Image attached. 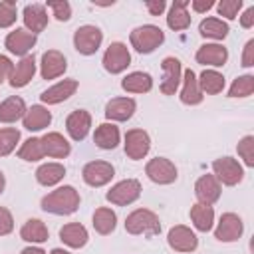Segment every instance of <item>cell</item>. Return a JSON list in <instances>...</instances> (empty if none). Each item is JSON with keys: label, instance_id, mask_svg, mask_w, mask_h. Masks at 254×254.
I'll list each match as a JSON object with an SVG mask.
<instances>
[{"label": "cell", "instance_id": "f1b7e54d", "mask_svg": "<svg viewBox=\"0 0 254 254\" xmlns=\"http://www.w3.org/2000/svg\"><path fill=\"white\" fill-rule=\"evenodd\" d=\"M121 87L125 91H131V93H145L153 87V79L149 73H143V71H133L129 73L127 77H123L121 81Z\"/></svg>", "mask_w": 254, "mask_h": 254}, {"label": "cell", "instance_id": "ffe728a7", "mask_svg": "<svg viewBox=\"0 0 254 254\" xmlns=\"http://www.w3.org/2000/svg\"><path fill=\"white\" fill-rule=\"evenodd\" d=\"M34 71H36V60H34V56H24L16 64V67H14L12 75H10V85L12 87H24L34 77Z\"/></svg>", "mask_w": 254, "mask_h": 254}, {"label": "cell", "instance_id": "6da1fadb", "mask_svg": "<svg viewBox=\"0 0 254 254\" xmlns=\"http://www.w3.org/2000/svg\"><path fill=\"white\" fill-rule=\"evenodd\" d=\"M79 206V194L73 187H60L42 198V208L52 214H71Z\"/></svg>", "mask_w": 254, "mask_h": 254}, {"label": "cell", "instance_id": "74e56055", "mask_svg": "<svg viewBox=\"0 0 254 254\" xmlns=\"http://www.w3.org/2000/svg\"><path fill=\"white\" fill-rule=\"evenodd\" d=\"M20 139V131L14 129V127H8V129H0V157H6L14 151L16 143Z\"/></svg>", "mask_w": 254, "mask_h": 254}, {"label": "cell", "instance_id": "f5cc1de1", "mask_svg": "<svg viewBox=\"0 0 254 254\" xmlns=\"http://www.w3.org/2000/svg\"><path fill=\"white\" fill-rule=\"evenodd\" d=\"M50 254H69V252L67 250H62V248H54Z\"/></svg>", "mask_w": 254, "mask_h": 254}, {"label": "cell", "instance_id": "1f68e13d", "mask_svg": "<svg viewBox=\"0 0 254 254\" xmlns=\"http://www.w3.org/2000/svg\"><path fill=\"white\" fill-rule=\"evenodd\" d=\"M190 220L194 222V226L202 232L212 228V220H214V210L210 204H194L190 208Z\"/></svg>", "mask_w": 254, "mask_h": 254}, {"label": "cell", "instance_id": "e0dca14e", "mask_svg": "<svg viewBox=\"0 0 254 254\" xmlns=\"http://www.w3.org/2000/svg\"><path fill=\"white\" fill-rule=\"evenodd\" d=\"M65 67H67L65 58L58 50H50L42 56V77L44 79H54V77L62 75L65 71Z\"/></svg>", "mask_w": 254, "mask_h": 254}, {"label": "cell", "instance_id": "277c9868", "mask_svg": "<svg viewBox=\"0 0 254 254\" xmlns=\"http://www.w3.org/2000/svg\"><path fill=\"white\" fill-rule=\"evenodd\" d=\"M101 40H103V34L99 28L95 26H81L75 30L73 34V44H75V50L83 56H91L97 52V48L101 46Z\"/></svg>", "mask_w": 254, "mask_h": 254}, {"label": "cell", "instance_id": "9c48e42d", "mask_svg": "<svg viewBox=\"0 0 254 254\" xmlns=\"http://www.w3.org/2000/svg\"><path fill=\"white\" fill-rule=\"evenodd\" d=\"M212 169H214V175L228 187L236 185L242 181V167L238 165L236 159H230V157H222V159H216L212 163Z\"/></svg>", "mask_w": 254, "mask_h": 254}, {"label": "cell", "instance_id": "8fae6325", "mask_svg": "<svg viewBox=\"0 0 254 254\" xmlns=\"http://www.w3.org/2000/svg\"><path fill=\"white\" fill-rule=\"evenodd\" d=\"M242 220L238 214H232V212H226L220 216V222L214 230V236L220 240V242H232V240H238L240 234H242Z\"/></svg>", "mask_w": 254, "mask_h": 254}, {"label": "cell", "instance_id": "ac0fdd59", "mask_svg": "<svg viewBox=\"0 0 254 254\" xmlns=\"http://www.w3.org/2000/svg\"><path fill=\"white\" fill-rule=\"evenodd\" d=\"M135 111V101L131 97H115L105 107V117L113 121H127Z\"/></svg>", "mask_w": 254, "mask_h": 254}, {"label": "cell", "instance_id": "603a6c76", "mask_svg": "<svg viewBox=\"0 0 254 254\" xmlns=\"http://www.w3.org/2000/svg\"><path fill=\"white\" fill-rule=\"evenodd\" d=\"M42 145H44V153L54 157V159H62L69 155V143L60 135V133H46L42 137Z\"/></svg>", "mask_w": 254, "mask_h": 254}, {"label": "cell", "instance_id": "b9f144b4", "mask_svg": "<svg viewBox=\"0 0 254 254\" xmlns=\"http://www.w3.org/2000/svg\"><path fill=\"white\" fill-rule=\"evenodd\" d=\"M240 8H242V0H222V2L218 4L220 16H226L228 20L236 18V14H238Z\"/></svg>", "mask_w": 254, "mask_h": 254}, {"label": "cell", "instance_id": "44dd1931", "mask_svg": "<svg viewBox=\"0 0 254 254\" xmlns=\"http://www.w3.org/2000/svg\"><path fill=\"white\" fill-rule=\"evenodd\" d=\"M77 89V81L75 79H64L56 85H52L50 89H46L40 97L44 103H60V101H65L69 95H73Z\"/></svg>", "mask_w": 254, "mask_h": 254}, {"label": "cell", "instance_id": "d4e9b609", "mask_svg": "<svg viewBox=\"0 0 254 254\" xmlns=\"http://www.w3.org/2000/svg\"><path fill=\"white\" fill-rule=\"evenodd\" d=\"M52 123V113L42 105H32L24 115V127L28 131H40Z\"/></svg>", "mask_w": 254, "mask_h": 254}, {"label": "cell", "instance_id": "f907efd6", "mask_svg": "<svg viewBox=\"0 0 254 254\" xmlns=\"http://www.w3.org/2000/svg\"><path fill=\"white\" fill-rule=\"evenodd\" d=\"M22 254H46L44 250H40V248H24L22 250Z\"/></svg>", "mask_w": 254, "mask_h": 254}, {"label": "cell", "instance_id": "484cf974", "mask_svg": "<svg viewBox=\"0 0 254 254\" xmlns=\"http://www.w3.org/2000/svg\"><path fill=\"white\" fill-rule=\"evenodd\" d=\"M60 238L71 246V248H81L87 242V230L79 224V222H69L65 226H62L60 230Z\"/></svg>", "mask_w": 254, "mask_h": 254}, {"label": "cell", "instance_id": "d6a6232c", "mask_svg": "<svg viewBox=\"0 0 254 254\" xmlns=\"http://www.w3.org/2000/svg\"><path fill=\"white\" fill-rule=\"evenodd\" d=\"M20 236H22L24 240H28V242H46V240H48V228H46V224H44L42 220L30 218V220L22 226Z\"/></svg>", "mask_w": 254, "mask_h": 254}, {"label": "cell", "instance_id": "ab89813d", "mask_svg": "<svg viewBox=\"0 0 254 254\" xmlns=\"http://www.w3.org/2000/svg\"><path fill=\"white\" fill-rule=\"evenodd\" d=\"M238 155L244 159V163L248 167L254 165V137L252 135H246L240 143H238Z\"/></svg>", "mask_w": 254, "mask_h": 254}, {"label": "cell", "instance_id": "bcb514c9", "mask_svg": "<svg viewBox=\"0 0 254 254\" xmlns=\"http://www.w3.org/2000/svg\"><path fill=\"white\" fill-rule=\"evenodd\" d=\"M242 65H244V67H250V65H254V40H248V44H246V48H244Z\"/></svg>", "mask_w": 254, "mask_h": 254}, {"label": "cell", "instance_id": "ba28073f", "mask_svg": "<svg viewBox=\"0 0 254 254\" xmlns=\"http://www.w3.org/2000/svg\"><path fill=\"white\" fill-rule=\"evenodd\" d=\"M151 149V139L143 129H131L125 135V153L129 159L139 161L143 159Z\"/></svg>", "mask_w": 254, "mask_h": 254}, {"label": "cell", "instance_id": "e575fe53", "mask_svg": "<svg viewBox=\"0 0 254 254\" xmlns=\"http://www.w3.org/2000/svg\"><path fill=\"white\" fill-rule=\"evenodd\" d=\"M198 32H200L204 38L222 40V38H226V34H228V24L222 22V20H218V18H206V20L200 22Z\"/></svg>", "mask_w": 254, "mask_h": 254}, {"label": "cell", "instance_id": "4316f807", "mask_svg": "<svg viewBox=\"0 0 254 254\" xmlns=\"http://www.w3.org/2000/svg\"><path fill=\"white\" fill-rule=\"evenodd\" d=\"M181 101L187 103V105H196V103L202 101V93L198 89V79H196L192 69L185 71V85H183V91H181Z\"/></svg>", "mask_w": 254, "mask_h": 254}, {"label": "cell", "instance_id": "d6986e66", "mask_svg": "<svg viewBox=\"0 0 254 254\" xmlns=\"http://www.w3.org/2000/svg\"><path fill=\"white\" fill-rule=\"evenodd\" d=\"M226 60H228V52L218 44H204L196 52V62L202 65H222Z\"/></svg>", "mask_w": 254, "mask_h": 254}, {"label": "cell", "instance_id": "d590c367", "mask_svg": "<svg viewBox=\"0 0 254 254\" xmlns=\"http://www.w3.org/2000/svg\"><path fill=\"white\" fill-rule=\"evenodd\" d=\"M224 87V77L214 71V69H204L200 73V79H198V89H202L204 93H220Z\"/></svg>", "mask_w": 254, "mask_h": 254}, {"label": "cell", "instance_id": "cb8c5ba5", "mask_svg": "<svg viewBox=\"0 0 254 254\" xmlns=\"http://www.w3.org/2000/svg\"><path fill=\"white\" fill-rule=\"evenodd\" d=\"M24 115H26V103L22 97L12 95L0 103V121L2 123H14Z\"/></svg>", "mask_w": 254, "mask_h": 254}, {"label": "cell", "instance_id": "f35d334b", "mask_svg": "<svg viewBox=\"0 0 254 254\" xmlns=\"http://www.w3.org/2000/svg\"><path fill=\"white\" fill-rule=\"evenodd\" d=\"M252 91H254V77L252 75H242V77L234 79V83L230 85L228 95L230 97H248Z\"/></svg>", "mask_w": 254, "mask_h": 254}, {"label": "cell", "instance_id": "7bdbcfd3", "mask_svg": "<svg viewBox=\"0 0 254 254\" xmlns=\"http://www.w3.org/2000/svg\"><path fill=\"white\" fill-rule=\"evenodd\" d=\"M50 8H52V12H54V16L60 20V22H65V20H69V16H71V6L67 4V2H50L48 4Z\"/></svg>", "mask_w": 254, "mask_h": 254}, {"label": "cell", "instance_id": "7a4b0ae2", "mask_svg": "<svg viewBox=\"0 0 254 254\" xmlns=\"http://www.w3.org/2000/svg\"><path fill=\"white\" fill-rule=\"evenodd\" d=\"M125 230L129 234H147V236H155L161 232V222L159 216L147 208H137L133 210L127 220H125Z\"/></svg>", "mask_w": 254, "mask_h": 254}, {"label": "cell", "instance_id": "5bb4252c", "mask_svg": "<svg viewBox=\"0 0 254 254\" xmlns=\"http://www.w3.org/2000/svg\"><path fill=\"white\" fill-rule=\"evenodd\" d=\"M194 194L200 200V204H212L220 196V183L214 175H202L194 185Z\"/></svg>", "mask_w": 254, "mask_h": 254}, {"label": "cell", "instance_id": "f6af8a7d", "mask_svg": "<svg viewBox=\"0 0 254 254\" xmlns=\"http://www.w3.org/2000/svg\"><path fill=\"white\" fill-rule=\"evenodd\" d=\"M12 71H14L12 62H10L6 56H0V83H2L4 79H8V77L12 75Z\"/></svg>", "mask_w": 254, "mask_h": 254}, {"label": "cell", "instance_id": "8d00e7d4", "mask_svg": "<svg viewBox=\"0 0 254 254\" xmlns=\"http://www.w3.org/2000/svg\"><path fill=\"white\" fill-rule=\"evenodd\" d=\"M44 155H46V153H44L42 139H36V137L24 141V145H22L20 151H18V157L24 159V161H40Z\"/></svg>", "mask_w": 254, "mask_h": 254}, {"label": "cell", "instance_id": "7c38bea8", "mask_svg": "<svg viewBox=\"0 0 254 254\" xmlns=\"http://www.w3.org/2000/svg\"><path fill=\"white\" fill-rule=\"evenodd\" d=\"M167 240H169V246L173 250H177V252H192L196 248V244H198L194 232L190 228H187V226H181V224L173 226L169 230Z\"/></svg>", "mask_w": 254, "mask_h": 254}, {"label": "cell", "instance_id": "816d5d0a", "mask_svg": "<svg viewBox=\"0 0 254 254\" xmlns=\"http://www.w3.org/2000/svg\"><path fill=\"white\" fill-rule=\"evenodd\" d=\"M4 185H6V179H4V173L0 171V194H2V190H4Z\"/></svg>", "mask_w": 254, "mask_h": 254}, {"label": "cell", "instance_id": "ee69618b", "mask_svg": "<svg viewBox=\"0 0 254 254\" xmlns=\"http://www.w3.org/2000/svg\"><path fill=\"white\" fill-rule=\"evenodd\" d=\"M12 228H14L12 214H10V212H8L4 206H0V236L10 234V232H12Z\"/></svg>", "mask_w": 254, "mask_h": 254}, {"label": "cell", "instance_id": "83f0119b", "mask_svg": "<svg viewBox=\"0 0 254 254\" xmlns=\"http://www.w3.org/2000/svg\"><path fill=\"white\" fill-rule=\"evenodd\" d=\"M93 141L99 149H115L119 143V129L113 123H103L95 129Z\"/></svg>", "mask_w": 254, "mask_h": 254}, {"label": "cell", "instance_id": "8992f818", "mask_svg": "<svg viewBox=\"0 0 254 254\" xmlns=\"http://www.w3.org/2000/svg\"><path fill=\"white\" fill-rule=\"evenodd\" d=\"M139 194H141V185H139V181H135V179H125V181L117 183L105 196H107L109 202L123 206V204H131L133 200H137Z\"/></svg>", "mask_w": 254, "mask_h": 254}, {"label": "cell", "instance_id": "4fadbf2b", "mask_svg": "<svg viewBox=\"0 0 254 254\" xmlns=\"http://www.w3.org/2000/svg\"><path fill=\"white\" fill-rule=\"evenodd\" d=\"M161 67H163L161 91L165 95H173L179 87V81H181V62L177 58H165Z\"/></svg>", "mask_w": 254, "mask_h": 254}, {"label": "cell", "instance_id": "681fc988", "mask_svg": "<svg viewBox=\"0 0 254 254\" xmlns=\"http://www.w3.org/2000/svg\"><path fill=\"white\" fill-rule=\"evenodd\" d=\"M240 24H242L244 28H250V26L254 24V8H248V10L242 14V18H240Z\"/></svg>", "mask_w": 254, "mask_h": 254}, {"label": "cell", "instance_id": "836d02e7", "mask_svg": "<svg viewBox=\"0 0 254 254\" xmlns=\"http://www.w3.org/2000/svg\"><path fill=\"white\" fill-rule=\"evenodd\" d=\"M115 224H117V216L111 208H97L93 212V228L99 232V234H109L115 230Z\"/></svg>", "mask_w": 254, "mask_h": 254}, {"label": "cell", "instance_id": "9a60e30c", "mask_svg": "<svg viewBox=\"0 0 254 254\" xmlns=\"http://www.w3.org/2000/svg\"><path fill=\"white\" fill-rule=\"evenodd\" d=\"M89 127H91V115H89L85 109L73 111V113L67 117V121H65V129H67V133H69V137H71L73 141L85 139Z\"/></svg>", "mask_w": 254, "mask_h": 254}, {"label": "cell", "instance_id": "f546056e", "mask_svg": "<svg viewBox=\"0 0 254 254\" xmlns=\"http://www.w3.org/2000/svg\"><path fill=\"white\" fill-rule=\"evenodd\" d=\"M187 6H189V2H183V0H179V2H175L171 6V12L167 16L169 28H173V30H185V28H189L190 16L187 12Z\"/></svg>", "mask_w": 254, "mask_h": 254}, {"label": "cell", "instance_id": "4dcf8cb0", "mask_svg": "<svg viewBox=\"0 0 254 254\" xmlns=\"http://www.w3.org/2000/svg\"><path fill=\"white\" fill-rule=\"evenodd\" d=\"M65 175V169L64 165L60 163H48V165H42L38 171H36V179L40 185H46V187H52L56 183H60Z\"/></svg>", "mask_w": 254, "mask_h": 254}, {"label": "cell", "instance_id": "52a82bcc", "mask_svg": "<svg viewBox=\"0 0 254 254\" xmlns=\"http://www.w3.org/2000/svg\"><path fill=\"white\" fill-rule=\"evenodd\" d=\"M131 62V56H129V50L125 44L121 42H113L107 50H105V56H103V67L109 71V73H121Z\"/></svg>", "mask_w": 254, "mask_h": 254}, {"label": "cell", "instance_id": "2e32d148", "mask_svg": "<svg viewBox=\"0 0 254 254\" xmlns=\"http://www.w3.org/2000/svg\"><path fill=\"white\" fill-rule=\"evenodd\" d=\"M34 44H36V34L28 30H14L6 36V48L18 56H26L28 50L34 48Z\"/></svg>", "mask_w": 254, "mask_h": 254}, {"label": "cell", "instance_id": "7dc6e473", "mask_svg": "<svg viewBox=\"0 0 254 254\" xmlns=\"http://www.w3.org/2000/svg\"><path fill=\"white\" fill-rule=\"evenodd\" d=\"M145 6L149 8V12H151L153 16H159V14L165 10V2H163V0H149Z\"/></svg>", "mask_w": 254, "mask_h": 254}, {"label": "cell", "instance_id": "60d3db41", "mask_svg": "<svg viewBox=\"0 0 254 254\" xmlns=\"http://www.w3.org/2000/svg\"><path fill=\"white\" fill-rule=\"evenodd\" d=\"M16 22V4L0 2V28H8Z\"/></svg>", "mask_w": 254, "mask_h": 254}, {"label": "cell", "instance_id": "30bf717a", "mask_svg": "<svg viewBox=\"0 0 254 254\" xmlns=\"http://www.w3.org/2000/svg\"><path fill=\"white\" fill-rule=\"evenodd\" d=\"M113 167L105 161H91L83 167V181L91 187H101L113 179Z\"/></svg>", "mask_w": 254, "mask_h": 254}, {"label": "cell", "instance_id": "c3c4849f", "mask_svg": "<svg viewBox=\"0 0 254 254\" xmlns=\"http://www.w3.org/2000/svg\"><path fill=\"white\" fill-rule=\"evenodd\" d=\"M212 6H214L212 0H194V2H192V8H194L196 12H206V10H210Z\"/></svg>", "mask_w": 254, "mask_h": 254}, {"label": "cell", "instance_id": "3957f363", "mask_svg": "<svg viewBox=\"0 0 254 254\" xmlns=\"http://www.w3.org/2000/svg\"><path fill=\"white\" fill-rule=\"evenodd\" d=\"M129 40H131V46H133L139 54H151L155 48H159V46L163 44L165 34H163L161 28L147 24V26L135 28V30L131 32Z\"/></svg>", "mask_w": 254, "mask_h": 254}, {"label": "cell", "instance_id": "7402d4cb", "mask_svg": "<svg viewBox=\"0 0 254 254\" xmlns=\"http://www.w3.org/2000/svg\"><path fill=\"white\" fill-rule=\"evenodd\" d=\"M24 24L32 30V34L42 32L48 26V12L42 4H28L24 8Z\"/></svg>", "mask_w": 254, "mask_h": 254}, {"label": "cell", "instance_id": "5b68a950", "mask_svg": "<svg viewBox=\"0 0 254 254\" xmlns=\"http://www.w3.org/2000/svg\"><path fill=\"white\" fill-rule=\"evenodd\" d=\"M145 173L147 177L153 181V183H159V185H171L175 183L177 179V169L175 165L165 159V157H157V159H151L145 167Z\"/></svg>", "mask_w": 254, "mask_h": 254}]
</instances>
